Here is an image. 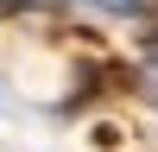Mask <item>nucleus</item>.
Listing matches in <instances>:
<instances>
[{
  "label": "nucleus",
  "instance_id": "nucleus-1",
  "mask_svg": "<svg viewBox=\"0 0 158 152\" xmlns=\"http://www.w3.org/2000/svg\"><path fill=\"white\" fill-rule=\"evenodd\" d=\"M139 89H146V95L158 101V51H152V57H146V63H139Z\"/></svg>",
  "mask_w": 158,
  "mask_h": 152
},
{
  "label": "nucleus",
  "instance_id": "nucleus-2",
  "mask_svg": "<svg viewBox=\"0 0 158 152\" xmlns=\"http://www.w3.org/2000/svg\"><path fill=\"white\" fill-rule=\"evenodd\" d=\"M95 6H108V13H152L158 0H95Z\"/></svg>",
  "mask_w": 158,
  "mask_h": 152
}]
</instances>
